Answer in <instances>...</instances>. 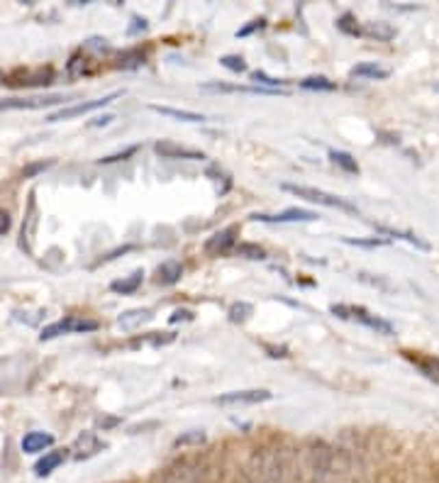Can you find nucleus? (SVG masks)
I'll return each mask as SVG.
<instances>
[{"mask_svg": "<svg viewBox=\"0 0 439 483\" xmlns=\"http://www.w3.org/2000/svg\"><path fill=\"white\" fill-rule=\"evenodd\" d=\"M284 190L288 193L298 195V198H305L310 203H317V206H327V208H339V210H347V212H356V206H351L349 200L339 198V195H332V193H325L320 188H310V186H298V184H284L281 186Z\"/></svg>", "mask_w": 439, "mask_h": 483, "instance_id": "obj_1", "label": "nucleus"}, {"mask_svg": "<svg viewBox=\"0 0 439 483\" xmlns=\"http://www.w3.org/2000/svg\"><path fill=\"white\" fill-rule=\"evenodd\" d=\"M332 312L337 317H342V320L362 322V325H366V327L376 330V332H381V334H393V325H390L388 320L373 315V312H368L366 308H362V306H332Z\"/></svg>", "mask_w": 439, "mask_h": 483, "instance_id": "obj_2", "label": "nucleus"}, {"mask_svg": "<svg viewBox=\"0 0 439 483\" xmlns=\"http://www.w3.org/2000/svg\"><path fill=\"white\" fill-rule=\"evenodd\" d=\"M98 330V322L95 320H86V317H78V315H71V317H64V320L54 322L49 327L42 330L39 339L42 342H49V339L59 337V334H68V332H93Z\"/></svg>", "mask_w": 439, "mask_h": 483, "instance_id": "obj_3", "label": "nucleus"}, {"mask_svg": "<svg viewBox=\"0 0 439 483\" xmlns=\"http://www.w3.org/2000/svg\"><path fill=\"white\" fill-rule=\"evenodd\" d=\"M115 98H120V93H110V95H103V98H98V100H88V103H76V106L62 108L59 112H54V115L47 117V123H62V120L81 117V115H86V112H93V110H98V108L110 106Z\"/></svg>", "mask_w": 439, "mask_h": 483, "instance_id": "obj_4", "label": "nucleus"}, {"mask_svg": "<svg viewBox=\"0 0 439 483\" xmlns=\"http://www.w3.org/2000/svg\"><path fill=\"white\" fill-rule=\"evenodd\" d=\"M68 100L66 95H32V98H8L0 100V110H42Z\"/></svg>", "mask_w": 439, "mask_h": 483, "instance_id": "obj_5", "label": "nucleus"}, {"mask_svg": "<svg viewBox=\"0 0 439 483\" xmlns=\"http://www.w3.org/2000/svg\"><path fill=\"white\" fill-rule=\"evenodd\" d=\"M51 78H54V71H51V66L32 69V71H23V69H20V71L5 76V81H3V84L15 86V88H25V86H47V84H51Z\"/></svg>", "mask_w": 439, "mask_h": 483, "instance_id": "obj_6", "label": "nucleus"}, {"mask_svg": "<svg viewBox=\"0 0 439 483\" xmlns=\"http://www.w3.org/2000/svg\"><path fill=\"white\" fill-rule=\"evenodd\" d=\"M271 400V391H232V393L217 395L215 403L217 406H256V403H266Z\"/></svg>", "mask_w": 439, "mask_h": 483, "instance_id": "obj_7", "label": "nucleus"}, {"mask_svg": "<svg viewBox=\"0 0 439 483\" xmlns=\"http://www.w3.org/2000/svg\"><path fill=\"white\" fill-rule=\"evenodd\" d=\"M317 212L312 210H303V208H288V210L284 212H276V215H254L251 220H256V223H312V220H317Z\"/></svg>", "mask_w": 439, "mask_h": 483, "instance_id": "obj_8", "label": "nucleus"}, {"mask_svg": "<svg viewBox=\"0 0 439 483\" xmlns=\"http://www.w3.org/2000/svg\"><path fill=\"white\" fill-rule=\"evenodd\" d=\"M237 232H239V230L234 227V225H232V227H225V230H220V232H215L205 242V251L210 256L227 254L232 247H237Z\"/></svg>", "mask_w": 439, "mask_h": 483, "instance_id": "obj_9", "label": "nucleus"}, {"mask_svg": "<svg viewBox=\"0 0 439 483\" xmlns=\"http://www.w3.org/2000/svg\"><path fill=\"white\" fill-rule=\"evenodd\" d=\"M154 151L162 159H205L203 151H195V149H188V147H181V145H173V142H156L154 145Z\"/></svg>", "mask_w": 439, "mask_h": 483, "instance_id": "obj_10", "label": "nucleus"}, {"mask_svg": "<svg viewBox=\"0 0 439 483\" xmlns=\"http://www.w3.org/2000/svg\"><path fill=\"white\" fill-rule=\"evenodd\" d=\"M103 442L98 437H95V432H84L81 437L73 442V456L76 459H88V456H93V454H98V451L103 449Z\"/></svg>", "mask_w": 439, "mask_h": 483, "instance_id": "obj_11", "label": "nucleus"}, {"mask_svg": "<svg viewBox=\"0 0 439 483\" xmlns=\"http://www.w3.org/2000/svg\"><path fill=\"white\" fill-rule=\"evenodd\" d=\"M151 320H154V312L149 308H134V310H125L123 315L117 317V325L123 330H139Z\"/></svg>", "mask_w": 439, "mask_h": 483, "instance_id": "obj_12", "label": "nucleus"}, {"mask_svg": "<svg viewBox=\"0 0 439 483\" xmlns=\"http://www.w3.org/2000/svg\"><path fill=\"white\" fill-rule=\"evenodd\" d=\"M181 276H184V264L181 261H164L162 267L156 269V284L173 286L176 281H181Z\"/></svg>", "mask_w": 439, "mask_h": 483, "instance_id": "obj_13", "label": "nucleus"}, {"mask_svg": "<svg viewBox=\"0 0 439 483\" xmlns=\"http://www.w3.org/2000/svg\"><path fill=\"white\" fill-rule=\"evenodd\" d=\"M64 459H66V451L64 449H56V451H47L42 459L34 464V473L37 476H49L54 469H59L64 464Z\"/></svg>", "mask_w": 439, "mask_h": 483, "instance_id": "obj_14", "label": "nucleus"}, {"mask_svg": "<svg viewBox=\"0 0 439 483\" xmlns=\"http://www.w3.org/2000/svg\"><path fill=\"white\" fill-rule=\"evenodd\" d=\"M54 445V437L47 432H27L23 437V451L25 454H37V451H45L47 447Z\"/></svg>", "mask_w": 439, "mask_h": 483, "instance_id": "obj_15", "label": "nucleus"}, {"mask_svg": "<svg viewBox=\"0 0 439 483\" xmlns=\"http://www.w3.org/2000/svg\"><path fill=\"white\" fill-rule=\"evenodd\" d=\"M149 110L159 112V115L173 117V120H181V123H203V120H205V115H201V112L178 110V108H168V106H149Z\"/></svg>", "mask_w": 439, "mask_h": 483, "instance_id": "obj_16", "label": "nucleus"}, {"mask_svg": "<svg viewBox=\"0 0 439 483\" xmlns=\"http://www.w3.org/2000/svg\"><path fill=\"white\" fill-rule=\"evenodd\" d=\"M142 278H145V271H134V273H129V276L112 281L110 288L115 290V293H120V295H129V293H134L139 286H142Z\"/></svg>", "mask_w": 439, "mask_h": 483, "instance_id": "obj_17", "label": "nucleus"}, {"mask_svg": "<svg viewBox=\"0 0 439 483\" xmlns=\"http://www.w3.org/2000/svg\"><path fill=\"white\" fill-rule=\"evenodd\" d=\"M34 225H37V203H34V193H29V210L23 225V247H27V251H32V234Z\"/></svg>", "mask_w": 439, "mask_h": 483, "instance_id": "obj_18", "label": "nucleus"}, {"mask_svg": "<svg viewBox=\"0 0 439 483\" xmlns=\"http://www.w3.org/2000/svg\"><path fill=\"white\" fill-rule=\"evenodd\" d=\"M351 76L356 78H373V81H381V78H388L390 71L384 66H378V64H356L354 69H351Z\"/></svg>", "mask_w": 439, "mask_h": 483, "instance_id": "obj_19", "label": "nucleus"}, {"mask_svg": "<svg viewBox=\"0 0 439 483\" xmlns=\"http://www.w3.org/2000/svg\"><path fill=\"white\" fill-rule=\"evenodd\" d=\"M364 34L378 39V42H388V39L395 37V27H390L388 23H366V27H364Z\"/></svg>", "mask_w": 439, "mask_h": 483, "instance_id": "obj_20", "label": "nucleus"}, {"mask_svg": "<svg viewBox=\"0 0 439 483\" xmlns=\"http://www.w3.org/2000/svg\"><path fill=\"white\" fill-rule=\"evenodd\" d=\"M329 159L337 164V166H342L347 173H359V164H356V159L351 154H347V151H337L332 149L329 151Z\"/></svg>", "mask_w": 439, "mask_h": 483, "instance_id": "obj_21", "label": "nucleus"}, {"mask_svg": "<svg viewBox=\"0 0 439 483\" xmlns=\"http://www.w3.org/2000/svg\"><path fill=\"white\" fill-rule=\"evenodd\" d=\"M337 27L342 29L344 34H349V37H359V34H364V29L359 27V20H356L351 12H344V15L337 20Z\"/></svg>", "mask_w": 439, "mask_h": 483, "instance_id": "obj_22", "label": "nucleus"}, {"mask_svg": "<svg viewBox=\"0 0 439 483\" xmlns=\"http://www.w3.org/2000/svg\"><path fill=\"white\" fill-rule=\"evenodd\" d=\"M301 88H305V90H334L337 88V84L329 81V78H325V76H310V78H305V81H301Z\"/></svg>", "mask_w": 439, "mask_h": 483, "instance_id": "obj_23", "label": "nucleus"}, {"mask_svg": "<svg viewBox=\"0 0 439 483\" xmlns=\"http://www.w3.org/2000/svg\"><path fill=\"white\" fill-rule=\"evenodd\" d=\"M378 232L390 234V237H401V239H405V242H410V245L420 247V249H429L427 242H425V239H420L417 234H412V232H398V230H390V227H378Z\"/></svg>", "mask_w": 439, "mask_h": 483, "instance_id": "obj_24", "label": "nucleus"}, {"mask_svg": "<svg viewBox=\"0 0 439 483\" xmlns=\"http://www.w3.org/2000/svg\"><path fill=\"white\" fill-rule=\"evenodd\" d=\"M145 64V54L139 49H132V51H125L120 56V62H117V69H137Z\"/></svg>", "mask_w": 439, "mask_h": 483, "instance_id": "obj_25", "label": "nucleus"}, {"mask_svg": "<svg viewBox=\"0 0 439 483\" xmlns=\"http://www.w3.org/2000/svg\"><path fill=\"white\" fill-rule=\"evenodd\" d=\"M239 256H247V259H266V251L264 247L259 245H251V242H242V245L234 247Z\"/></svg>", "mask_w": 439, "mask_h": 483, "instance_id": "obj_26", "label": "nucleus"}, {"mask_svg": "<svg viewBox=\"0 0 439 483\" xmlns=\"http://www.w3.org/2000/svg\"><path fill=\"white\" fill-rule=\"evenodd\" d=\"M84 73H88V59L84 54H73L71 62H68V76L78 78L84 76Z\"/></svg>", "mask_w": 439, "mask_h": 483, "instance_id": "obj_27", "label": "nucleus"}, {"mask_svg": "<svg viewBox=\"0 0 439 483\" xmlns=\"http://www.w3.org/2000/svg\"><path fill=\"white\" fill-rule=\"evenodd\" d=\"M251 312H254V308H251L249 303H234V306L229 308V320L232 322H247L251 317Z\"/></svg>", "mask_w": 439, "mask_h": 483, "instance_id": "obj_28", "label": "nucleus"}, {"mask_svg": "<svg viewBox=\"0 0 439 483\" xmlns=\"http://www.w3.org/2000/svg\"><path fill=\"white\" fill-rule=\"evenodd\" d=\"M220 64H223L225 69H229V71H234V73H242V71H247V62L242 59V56H223L220 59Z\"/></svg>", "mask_w": 439, "mask_h": 483, "instance_id": "obj_29", "label": "nucleus"}, {"mask_svg": "<svg viewBox=\"0 0 439 483\" xmlns=\"http://www.w3.org/2000/svg\"><path fill=\"white\" fill-rule=\"evenodd\" d=\"M201 442H205V434L198 432V430H193V432L176 437V442H173V445H176V447H186V445H201Z\"/></svg>", "mask_w": 439, "mask_h": 483, "instance_id": "obj_30", "label": "nucleus"}, {"mask_svg": "<svg viewBox=\"0 0 439 483\" xmlns=\"http://www.w3.org/2000/svg\"><path fill=\"white\" fill-rule=\"evenodd\" d=\"M54 161H37V164H29V166H25L23 169V178H32V176H37L39 171H45V169H49Z\"/></svg>", "mask_w": 439, "mask_h": 483, "instance_id": "obj_31", "label": "nucleus"}, {"mask_svg": "<svg viewBox=\"0 0 439 483\" xmlns=\"http://www.w3.org/2000/svg\"><path fill=\"white\" fill-rule=\"evenodd\" d=\"M139 147H129V149H125L123 154H112V156H103V159H98V164H115V161L120 159H127V156H132L134 151H137Z\"/></svg>", "mask_w": 439, "mask_h": 483, "instance_id": "obj_32", "label": "nucleus"}, {"mask_svg": "<svg viewBox=\"0 0 439 483\" xmlns=\"http://www.w3.org/2000/svg\"><path fill=\"white\" fill-rule=\"evenodd\" d=\"M266 27V20H254L251 25H247V27H242L237 32V37H247V34H251V32H256V29H264Z\"/></svg>", "mask_w": 439, "mask_h": 483, "instance_id": "obj_33", "label": "nucleus"}, {"mask_svg": "<svg viewBox=\"0 0 439 483\" xmlns=\"http://www.w3.org/2000/svg\"><path fill=\"white\" fill-rule=\"evenodd\" d=\"M347 245H359V247H381L386 245V239H344Z\"/></svg>", "mask_w": 439, "mask_h": 483, "instance_id": "obj_34", "label": "nucleus"}, {"mask_svg": "<svg viewBox=\"0 0 439 483\" xmlns=\"http://www.w3.org/2000/svg\"><path fill=\"white\" fill-rule=\"evenodd\" d=\"M10 230V215H8L3 208H0V234H5Z\"/></svg>", "mask_w": 439, "mask_h": 483, "instance_id": "obj_35", "label": "nucleus"}, {"mask_svg": "<svg viewBox=\"0 0 439 483\" xmlns=\"http://www.w3.org/2000/svg\"><path fill=\"white\" fill-rule=\"evenodd\" d=\"M190 317H193V312L190 310H176L171 315V322H178V320H190Z\"/></svg>", "mask_w": 439, "mask_h": 483, "instance_id": "obj_36", "label": "nucleus"}, {"mask_svg": "<svg viewBox=\"0 0 439 483\" xmlns=\"http://www.w3.org/2000/svg\"><path fill=\"white\" fill-rule=\"evenodd\" d=\"M117 422H120L117 417H101V420H98V425H101V428L105 430V428H115Z\"/></svg>", "mask_w": 439, "mask_h": 483, "instance_id": "obj_37", "label": "nucleus"}, {"mask_svg": "<svg viewBox=\"0 0 439 483\" xmlns=\"http://www.w3.org/2000/svg\"><path fill=\"white\" fill-rule=\"evenodd\" d=\"M134 27H129V34H134L137 29H147V20H139V17H134Z\"/></svg>", "mask_w": 439, "mask_h": 483, "instance_id": "obj_38", "label": "nucleus"}]
</instances>
